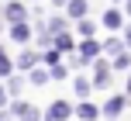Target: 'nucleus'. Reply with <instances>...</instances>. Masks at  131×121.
I'll return each instance as SVG.
<instances>
[{
	"label": "nucleus",
	"instance_id": "obj_10",
	"mask_svg": "<svg viewBox=\"0 0 131 121\" xmlns=\"http://www.w3.org/2000/svg\"><path fill=\"white\" fill-rule=\"evenodd\" d=\"M38 62H41V55H38V52H21L17 66H21V69H35V66H38Z\"/></svg>",
	"mask_w": 131,
	"mask_h": 121
},
{
	"label": "nucleus",
	"instance_id": "obj_20",
	"mask_svg": "<svg viewBox=\"0 0 131 121\" xmlns=\"http://www.w3.org/2000/svg\"><path fill=\"white\" fill-rule=\"evenodd\" d=\"M124 45H128V48H131V24H128V28H124Z\"/></svg>",
	"mask_w": 131,
	"mask_h": 121
},
{
	"label": "nucleus",
	"instance_id": "obj_8",
	"mask_svg": "<svg viewBox=\"0 0 131 121\" xmlns=\"http://www.w3.org/2000/svg\"><path fill=\"white\" fill-rule=\"evenodd\" d=\"M10 38L14 42H28L31 38V28H28L24 21H17V24H10Z\"/></svg>",
	"mask_w": 131,
	"mask_h": 121
},
{
	"label": "nucleus",
	"instance_id": "obj_22",
	"mask_svg": "<svg viewBox=\"0 0 131 121\" xmlns=\"http://www.w3.org/2000/svg\"><path fill=\"white\" fill-rule=\"evenodd\" d=\"M4 100H7V94H4V87H0V104H4Z\"/></svg>",
	"mask_w": 131,
	"mask_h": 121
},
{
	"label": "nucleus",
	"instance_id": "obj_6",
	"mask_svg": "<svg viewBox=\"0 0 131 121\" xmlns=\"http://www.w3.org/2000/svg\"><path fill=\"white\" fill-rule=\"evenodd\" d=\"M100 114H104V111L93 107V104H79V107H76V118H79V121H97Z\"/></svg>",
	"mask_w": 131,
	"mask_h": 121
},
{
	"label": "nucleus",
	"instance_id": "obj_7",
	"mask_svg": "<svg viewBox=\"0 0 131 121\" xmlns=\"http://www.w3.org/2000/svg\"><path fill=\"white\" fill-rule=\"evenodd\" d=\"M111 83V69L104 66V62H97V69H93V87H107Z\"/></svg>",
	"mask_w": 131,
	"mask_h": 121
},
{
	"label": "nucleus",
	"instance_id": "obj_24",
	"mask_svg": "<svg viewBox=\"0 0 131 121\" xmlns=\"http://www.w3.org/2000/svg\"><path fill=\"white\" fill-rule=\"evenodd\" d=\"M0 121H7V114H0Z\"/></svg>",
	"mask_w": 131,
	"mask_h": 121
},
{
	"label": "nucleus",
	"instance_id": "obj_23",
	"mask_svg": "<svg viewBox=\"0 0 131 121\" xmlns=\"http://www.w3.org/2000/svg\"><path fill=\"white\" fill-rule=\"evenodd\" d=\"M128 94H131V76H128Z\"/></svg>",
	"mask_w": 131,
	"mask_h": 121
},
{
	"label": "nucleus",
	"instance_id": "obj_11",
	"mask_svg": "<svg viewBox=\"0 0 131 121\" xmlns=\"http://www.w3.org/2000/svg\"><path fill=\"white\" fill-rule=\"evenodd\" d=\"M121 24H124V17H121V11H107V14H104V28H114V31H117Z\"/></svg>",
	"mask_w": 131,
	"mask_h": 121
},
{
	"label": "nucleus",
	"instance_id": "obj_14",
	"mask_svg": "<svg viewBox=\"0 0 131 121\" xmlns=\"http://www.w3.org/2000/svg\"><path fill=\"white\" fill-rule=\"evenodd\" d=\"M111 66H114V69H131V55H128V52H117Z\"/></svg>",
	"mask_w": 131,
	"mask_h": 121
},
{
	"label": "nucleus",
	"instance_id": "obj_13",
	"mask_svg": "<svg viewBox=\"0 0 131 121\" xmlns=\"http://www.w3.org/2000/svg\"><path fill=\"white\" fill-rule=\"evenodd\" d=\"M72 90H76V97H90V90H93V80H83V76H79V80L72 83Z\"/></svg>",
	"mask_w": 131,
	"mask_h": 121
},
{
	"label": "nucleus",
	"instance_id": "obj_18",
	"mask_svg": "<svg viewBox=\"0 0 131 121\" xmlns=\"http://www.w3.org/2000/svg\"><path fill=\"white\" fill-rule=\"evenodd\" d=\"M52 73H45V69H31V83H45Z\"/></svg>",
	"mask_w": 131,
	"mask_h": 121
},
{
	"label": "nucleus",
	"instance_id": "obj_25",
	"mask_svg": "<svg viewBox=\"0 0 131 121\" xmlns=\"http://www.w3.org/2000/svg\"><path fill=\"white\" fill-rule=\"evenodd\" d=\"M0 59H4V52H0Z\"/></svg>",
	"mask_w": 131,
	"mask_h": 121
},
{
	"label": "nucleus",
	"instance_id": "obj_2",
	"mask_svg": "<svg viewBox=\"0 0 131 121\" xmlns=\"http://www.w3.org/2000/svg\"><path fill=\"white\" fill-rule=\"evenodd\" d=\"M10 114H17V121H41V111L38 107H31V104H14L10 107Z\"/></svg>",
	"mask_w": 131,
	"mask_h": 121
},
{
	"label": "nucleus",
	"instance_id": "obj_4",
	"mask_svg": "<svg viewBox=\"0 0 131 121\" xmlns=\"http://www.w3.org/2000/svg\"><path fill=\"white\" fill-rule=\"evenodd\" d=\"M4 17L10 21V24H17V21H24V17H28V11H24V4H17V0H10V4L4 7Z\"/></svg>",
	"mask_w": 131,
	"mask_h": 121
},
{
	"label": "nucleus",
	"instance_id": "obj_19",
	"mask_svg": "<svg viewBox=\"0 0 131 121\" xmlns=\"http://www.w3.org/2000/svg\"><path fill=\"white\" fill-rule=\"evenodd\" d=\"M48 73H52L55 80H62V76H66V66H52V69H48Z\"/></svg>",
	"mask_w": 131,
	"mask_h": 121
},
{
	"label": "nucleus",
	"instance_id": "obj_1",
	"mask_svg": "<svg viewBox=\"0 0 131 121\" xmlns=\"http://www.w3.org/2000/svg\"><path fill=\"white\" fill-rule=\"evenodd\" d=\"M69 118H72V107L66 100H55L52 107L45 111V121H69Z\"/></svg>",
	"mask_w": 131,
	"mask_h": 121
},
{
	"label": "nucleus",
	"instance_id": "obj_5",
	"mask_svg": "<svg viewBox=\"0 0 131 121\" xmlns=\"http://www.w3.org/2000/svg\"><path fill=\"white\" fill-rule=\"evenodd\" d=\"M100 111H104V118H117L121 111H124V97H111V100H107Z\"/></svg>",
	"mask_w": 131,
	"mask_h": 121
},
{
	"label": "nucleus",
	"instance_id": "obj_9",
	"mask_svg": "<svg viewBox=\"0 0 131 121\" xmlns=\"http://www.w3.org/2000/svg\"><path fill=\"white\" fill-rule=\"evenodd\" d=\"M86 0H69V4H66V11H69V17H86Z\"/></svg>",
	"mask_w": 131,
	"mask_h": 121
},
{
	"label": "nucleus",
	"instance_id": "obj_15",
	"mask_svg": "<svg viewBox=\"0 0 131 121\" xmlns=\"http://www.w3.org/2000/svg\"><path fill=\"white\" fill-rule=\"evenodd\" d=\"M93 31H97V24L86 21V17H79V35H83V38H93Z\"/></svg>",
	"mask_w": 131,
	"mask_h": 121
},
{
	"label": "nucleus",
	"instance_id": "obj_12",
	"mask_svg": "<svg viewBox=\"0 0 131 121\" xmlns=\"http://www.w3.org/2000/svg\"><path fill=\"white\" fill-rule=\"evenodd\" d=\"M52 45L59 48V52H72V38H69L66 31H59V35H55V38H52Z\"/></svg>",
	"mask_w": 131,
	"mask_h": 121
},
{
	"label": "nucleus",
	"instance_id": "obj_17",
	"mask_svg": "<svg viewBox=\"0 0 131 121\" xmlns=\"http://www.w3.org/2000/svg\"><path fill=\"white\" fill-rule=\"evenodd\" d=\"M10 73H14V62L4 55V59H0V76H10Z\"/></svg>",
	"mask_w": 131,
	"mask_h": 121
},
{
	"label": "nucleus",
	"instance_id": "obj_21",
	"mask_svg": "<svg viewBox=\"0 0 131 121\" xmlns=\"http://www.w3.org/2000/svg\"><path fill=\"white\" fill-rule=\"evenodd\" d=\"M52 4H55V7H66V4H69V0H52Z\"/></svg>",
	"mask_w": 131,
	"mask_h": 121
},
{
	"label": "nucleus",
	"instance_id": "obj_3",
	"mask_svg": "<svg viewBox=\"0 0 131 121\" xmlns=\"http://www.w3.org/2000/svg\"><path fill=\"white\" fill-rule=\"evenodd\" d=\"M100 52H104V45H100V42L83 38V45H79V59H83L86 66H90V59H93V55H100Z\"/></svg>",
	"mask_w": 131,
	"mask_h": 121
},
{
	"label": "nucleus",
	"instance_id": "obj_16",
	"mask_svg": "<svg viewBox=\"0 0 131 121\" xmlns=\"http://www.w3.org/2000/svg\"><path fill=\"white\" fill-rule=\"evenodd\" d=\"M104 52H111V55L124 52V42H117V38H107V42H104Z\"/></svg>",
	"mask_w": 131,
	"mask_h": 121
}]
</instances>
